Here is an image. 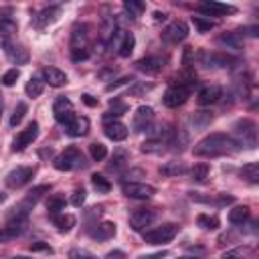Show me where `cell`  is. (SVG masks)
Here are the masks:
<instances>
[{"instance_id":"cell-1","label":"cell","mask_w":259,"mask_h":259,"mask_svg":"<svg viewBox=\"0 0 259 259\" xmlns=\"http://www.w3.org/2000/svg\"><path fill=\"white\" fill-rule=\"evenodd\" d=\"M237 150V142L221 132L208 134L206 138H202L196 146H194V156H204V158H217V156H225Z\"/></svg>"},{"instance_id":"cell-2","label":"cell","mask_w":259,"mask_h":259,"mask_svg":"<svg viewBox=\"0 0 259 259\" xmlns=\"http://www.w3.org/2000/svg\"><path fill=\"white\" fill-rule=\"evenodd\" d=\"M53 166H55L59 172H71V170L83 168V166H85V158H83V154H81L79 148L69 146L65 152H61V154L55 158Z\"/></svg>"},{"instance_id":"cell-3","label":"cell","mask_w":259,"mask_h":259,"mask_svg":"<svg viewBox=\"0 0 259 259\" xmlns=\"http://www.w3.org/2000/svg\"><path fill=\"white\" fill-rule=\"evenodd\" d=\"M176 235H178V225L176 223H164L160 227H154V229L146 231L144 241L150 243V245H162V243H170Z\"/></svg>"},{"instance_id":"cell-4","label":"cell","mask_w":259,"mask_h":259,"mask_svg":"<svg viewBox=\"0 0 259 259\" xmlns=\"http://www.w3.org/2000/svg\"><path fill=\"white\" fill-rule=\"evenodd\" d=\"M235 136H237V146L245 148H255L257 146V125L251 119H239L235 123Z\"/></svg>"},{"instance_id":"cell-5","label":"cell","mask_w":259,"mask_h":259,"mask_svg":"<svg viewBox=\"0 0 259 259\" xmlns=\"http://www.w3.org/2000/svg\"><path fill=\"white\" fill-rule=\"evenodd\" d=\"M121 192L134 200H148L156 194V188L152 184H146V182H125L121 186Z\"/></svg>"},{"instance_id":"cell-6","label":"cell","mask_w":259,"mask_h":259,"mask_svg":"<svg viewBox=\"0 0 259 259\" xmlns=\"http://www.w3.org/2000/svg\"><path fill=\"white\" fill-rule=\"evenodd\" d=\"M188 95H190V89H188L186 85H182V83H176V85H170V87L164 91L162 101H164L166 107H178V105L186 103Z\"/></svg>"},{"instance_id":"cell-7","label":"cell","mask_w":259,"mask_h":259,"mask_svg":"<svg viewBox=\"0 0 259 259\" xmlns=\"http://www.w3.org/2000/svg\"><path fill=\"white\" fill-rule=\"evenodd\" d=\"M202 65L208 69H229L239 63V59L227 55V53H202Z\"/></svg>"},{"instance_id":"cell-8","label":"cell","mask_w":259,"mask_h":259,"mask_svg":"<svg viewBox=\"0 0 259 259\" xmlns=\"http://www.w3.org/2000/svg\"><path fill=\"white\" fill-rule=\"evenodd\" d=\"M188 36V24L184 20H176L172 24H168L162 30V40L168 45H178Z\"/></svg>"},{"instance_id":"cell-9","label":"cell","mask_w":259,"mask_h":259,"mask_svg":"<svg viewBox=\"0 0 259 259\" xmlns=\"http://www.w3.org/2000/svg\"><path fill=\"white\" fill-rule=\"evenodd\" d=\"M156 221V210L154 208H138L130 214V227L134 231H146V227H150Z\"/></svg>"},{"instance_id":"cell-10","label":"cell","mask_w":259,"mask_h":259,"mask_svg":"<svg viewBox=\"0 0 259 259\" xmlns=\"http://www.w3.org/2000/svg\"><path fill=\"white\" fill-rule=\"evenodd\" d=\"M36 136H38V123H36V121H30V123H28L24 130H20L18 136L14 138V142H12V150H14V152L24 150L26 146H30V144L36 140Z\"/></svg>"},{"instance_id":"cell-11","label":"cell","mask_w":259,"mask_h":259,"mask_svg":"<svg viewBox=\"0 0 259 259\" xmlns=\"http://www.w3.org/2000/svg\"><path fill=\"white\" fill-rule=\"evenodd\" d=\"M198 10L206 16H223V14H233L237 12V8L233 4H225V2H217V0H204L198 4Z\"/></svg>"},{"instance_id":"cell-12","label":"cell","mask_w":259,"mask_h":259,"mask_svg":"<svg viewBox=\"0 0 259 259\" xmlns=\"http://www.w3.org/2000/svg\"><path fill=\"white\" fill-rule=\"evenodd\" d=\"M53 115H55V119L59 121V123H69L73 117H75V113H73V103L67 99V97H57L55 99V103H53Z\"/></svg>"},{"instance_id":"cell-13","label":"cell","mask_w":259,"mask_h":259,"mask_svg":"<svg viewBox=\"0 0 259 259\" xmlns=\"http://www.w3.org/2000/svg\"><path fill=\"white\" fill-rule=\"evenodd\" d=\"M32 176H34V168H30V166H20V168H16V170H12V172L6 174V184H8L10 188H20V186H24Z\"/></svg>"},{"instance_id":"cell-14","label":"cell","mask_w":259,"mask_h":259,"mask_svg":"<svg viewBox=\"0 0 259 259\" xmlns=\"http://www.w3.org/2000/svg\"><path fill=\"white\" fill-rule=\"evenodd\" d=\"M4 53H6L8 61H12V63H16V65H26V63H28V51H26L22 45L4 40Z\"/></svg>"},{"instance_id":"cell-15","label":"cell","mask_w":259,"mask_h":259,"mask_svg":"<svg viewBox=\"0 0 259 259\" xmlns=\"http://www.w3.org/2000/svg\"><path fill=\"white\" fill-rule=\"evenodd\" d=\"M152 117H154V109H152L150 105H140V107L136 109V113H134V121H132L134 130H136V132L148 130Z\"/></svg>"},{"instance_id":"cell-16","label":"cell","mask_w":259,"mask_h":259,"mask_svg":"<svg viewBox=\"0 0 259 259\" xmlns=\"http://www.w3.org/2000/svg\"><path fill=\"white\" fill-rule=\"evenodd\" d=\"M136 69L146 75H158L164 69V61L160 57H144L136 63Z\"/></svg>"},{"instance_id":"cell-17","label":"cell","mask_w":259,"mask_h":259,"mask_svg":"<svg viewBox=\"0 0 259 259\" xmlns=\"http://www.w3.org/2000/svg\"><path fill=\"white\" fill-rule=\"evenodd\" d=\"M89 24H75L71 32V49H87L89 42Z\"/></svg>"},{"instance_id":"cell-18","label":"cell","mask_w":259,"mask_h":259,"mask_svg":"<svg viewBox=\"0 0 259 259\" xmlns=\"http://www.w3.org/2000/svg\"><path fill=\"white\" fill-rule=\"evenodd\" d=\"M221 97H223V89L219 85H206L198 91L196 101H198V105H210V103H217Z\"/></svg>"},{"instance_id":"cell-19","label":"cell","mask_w":259,"mask_h":259,"mask_svg":"<svg viewBox=\"0 0 259 259\" xmlns=\"http://www.w3.org/2000/svg\"><path fill=\"white\" fill-rule=\"evenodd\" d=\"M42 79L51 85V87H63L67 83V75L65 71L57 69V67H45L42 69Z\"/></svg>"},{"instance_id":"cell-20","label":"cell","mask_w":259,"mask_h":259,"mask_svg":"<svg viewBox=\"0 0 259 259\" xmlns=\"http://www.w3.org/2000/svg\"><path fill=\"white\" fill-rule=\"evenodd\" d=\"M103 132L113 142H121V140L127 138V125L121 123V121H107L105 127H103Z\"/></svg>"},{"instance_id":"cell-21","label":"cell","mask_w":259,"mask_h":259,"mask_svg":"<svg viewBox=\"0 0 259 259\" xmlns=\"http://www.w3.org/2000/svg\"><path fill=\"white\" fill-rule=\"evenodd\" d=\"M65 127H67V134H69L71 138H79V136H85V134L89 132V119L75 115Z\"/></svg>"},{"instance_id":"cell-22","label":"cell","mask_w":259,"mask_h":259,"mask_svg":"<svg viewBox=\"0 0 259 259\" xmlns=\"http://www.w3.org/2000/svg\"><path fill=\"white\" fill-rule=\"evenodd\" d=\"M24 223H16V221H10V225L8 227H4V229H0V243H8V241H12V239H16L22 231H24V227H22Z\"/></svg>"},{"instance_id":"cell-23","label":"cell","mask_w":259,"mask_h":259,"mask_svg":"<svg viewBox=\"0 0 259 259\" xmlns=\"http://www.w3.org/2000/svg\"><path fill=\"white\" fill-rule=\"evenodd\" d=\"M115 235V223L111 221H103L97 225V229L93 231V237L99 239V241H105V239H111Z\"/></svg>"},{"instance_id":"cell-24","label":"cell","mask_w":259,"mask_h":259,"mask_svg":"<svg viewBox=\"0 0 259 259\" xmlns=\"http://www.w3.org/2000/svg\"><path fill=\"white\" fill-rule=\"evenodd\" d=\"M134 45H136L134 34H132V32H123V36H121V40H119V45H117V55L123 57V59L130 57L132 51H134Z\"/></svg>"},{"instance_id":"cell-25","label":"cell","mask_w":259,"mask_h":259,"mask_svg":"<svg viewBox=\"0 0 259 259\" xmlns=\"http://www.w3.org/2000/svg\"><path fill=\"white\" fill-rule=\"evenodd\" d=\"M249 217H251L249 206H235L229 210V221L233 225H243L245 221H249Z\"/></svg>"},{"instance_id":"cell-26","label":"cell","mask_w":259,"mask_h":259,"mask_svg":"<svg viewBox=\"0 0 259 259\" xmlns=\"http://www.w3.org/2000/svg\"><path fill=\"white\" fill-rule=\"evenodd\" d=\"M241 176L245 180H249L251 184H257L259 182V164L257 162H249L241 168Z\"/></svg>"},{"instance_id":"cell-27","label":"cell","mask_w":259,"mask_h":259,"mask_svg":"<svg viewBox=\"0 0 259 259\" xmlns=\"http://www.w3.org/2000/svg\"><path fill=\"white\" fill-rule=\"evenodd\" d=\"M42 89H45V81L38 79V77H30L26 81V87H24V91H26L28 97H38L42 93Z\"/></svg>"},{"instance_id":"cell-28","label":"cell","mask_w":259,"mask_h":259,"mask_svg":"<svg viewBox=\"0 0 259 259\" xmlns=\"http://www.w3.org/2000/svg\"><path fill=\"white\" fill-rule=\"evenodd\" d=\"M53 223H55V227L61 231V233H67V231H71L73 229V225H75V217H71V214H57V217H53Z\"/></svg>"},{"instance_id":"cell-29","label":"cell","mask_w":259,"mask_h":259,"mask_svg":"<svg viewBox=\"0 0 259 259\" xmlns=\"http://www.w3.org/2000/svg\"><path fill=\"white\" fill-rule=\"evenodd\" d=\"M160 172L164 176H178V174L186 172V166H184V162H166L164 166H160Z\"/></svg>"},{"instance_id":"cell-30","label":"cell","mask_w":259,"mask_h":259,"mask_svg":"<svg viewBox=\"0 0 259 259\" xmlns=\"http://www.w3.org/2000/svg\"><path fill=\"white\" fill-rule=\"evenodd\" d=\"M57 14H59V6H51V8L42 10V12L34 18V22H36V26H45V24L53 22V20L57 18Z\"/></svg>"},{"instance_id":"cell-31","label":"cell","mask_w":259,"mask_h":259,"mask_svg":"<svg viewBox=\"0 0 259 259\" xmlns=\"http://www.w3.org/2000/svg\"><path fill=\"white\" fill-rule=\"evenodd\" d=\"M127 162H130L127 152H125V150H117V152L113 154V158H111L109 170H121V168H125V166H127Z\"/></svg>"},{"instance_id":"cell-32","label":"cell","mask_w":259,"mask_h":259,"mask_svg":"<svg viewBox=\"0 0 259 259\" xmlns=\"http://www.w3.org/2000/svg\"><path fill=\"white\" fill-rule=\"evenodd\" d=\"M208 172H210L208 164L200 162V164H194V166H192L190 176H192V180H194V182H204V180L208 178Z\"/></svg>"},{"instance_id":"cell-33","label":"cell","mask_w":259,"mask_h":259,"mask_svg":"<svg viewBox=\"0 0 259 259\" xmlns=\"http://www.w3.org/2000/svg\"><path fill=\"white\" fill-rule=\"evenodd\" d=\"M16 32V20L10 16H0V36H10Z\"/></svg>"},{"instance_id":"cell-34","label":"cell","mask_w":259,"mask_h":259,"mask_svg":"<svg viewBox=\"0 0 259 259\" xmlns=\"http://www.w3.org/2000/svg\"><path fill=\"white\" fill-rule=\"evenodd\" d=\"M91 184H93V188L97 192H103V194L111 190V182L101 174H91Z\"/></svg>"},{"instance_id":"cell-35","label":"cell","mask_w":259,"mask_h":259,"mask_svg":"<svg viewBox=\"0 0 259 259\" xmlns=\"http://www.w3.org/2000/svg\"><path fill=\"white\" fill-rule=\"evenodd\" d=\"M190 121L194 123V127H206L212 121V115H210V111H194Z\"/></svg>"},{"instance_id":"cell-36","label":"cell","mask_w":259,"mask_h":259,"mask_svg":"<svg viewBox=\"0 0 259 259\" xmlns=\"http://www.w3.org/2000/svg\"><path fill=\"white\" fill-rule=\"evenodd\" d=\"M47 210H49L53 217L61 214V212L65 210V198H61V196H53V198H49V202H47Z\"/></svg>"},{"instance_id":"cell-37","label":"cell","mask_w":259,"mask_h":259,"mask_svg":"<svg viewBox=\"0 0 259 259\" xmlns=\"http://www.w3.org/2000/svg\"><path fill=\"white\" fill-rule=\"evenodd\" d=\"M123 8L130 12L132 18H138V16L144 12L146 6H144V2H140V0H125V2H123Z\"/></svg>"},{"instance_id":"cell-38","label":"cell","mask_w":259,"mask_h":259,"mask_svg":"<svg viewBox=\"0 0 259 259\" xmlns=\"http://www.w3.org/2000/svg\"><path fill=\"white\" fill-rule=\"evenodd\" d=\"M172 146L174 150H184V146H188V134L184 130H176L172 134Z\"/></svg>"},{"instance_id":"cell-39","label":"cell","mask_w":259,"mask_h":259,"mask_svg":"<svg viewBox=\"0 0 259 259\" xmlns=\"http://www.w3.org/2000/svg\"><path fill=\"white\" fill-rule=\"evenodd\" d=\"M164 150V142L162 140H146L142 144V152L146 154H160Z\"/></svg>"},{"instance_id":"cell-40","label":"cell","mask_w":259,"mask_h":259,"mask_svg":"<svg viewBox=\"0 0 259 259\" xmlns=\"http://www.w3.org/2000/svg\"><path fill=\"white\" fill-rule=\"evenodd\" d=\"M89 154H91V158H93L95 162H101V160L107 156V148H105L103 144H99V142H93V144L89 146Z\"/></svg>"},{"instance_id":"cell-41","label":"cell","mask_w":259,"mask_h":259,"mask_svg":"<svg viewBox=\"0 0 259 259\" xmlns=\"http://www.w3.org/2000/svg\"><path fill=\"white\" fill-rule=\"evenodd\" d=\"M219 42L221 45H227L229 49H239L241 47V40H239V34L237 32H229V34L219 36Z\"/></svg>"},{"instance_id":"cell-42","label":"cell","mask_w":259,"mask_h":259,"mask_svg":"<svg viewBox=\"0 0 259 259\" xmlns=\"http://www.w3.org/2000/svg\"><path fill=\"white\" fill-rule=\"evenodd\" d=\"M26 103L24 101H20L18 105H16V109H14V113H12V117H10V125L14 127V125H18L20 121H22V117H24V113H26Z\"/></svg>"},{"instance_id":"cell-43","label":"cell","mask_w":259,"mask_h":259,"mask_svg":"<svg viewBox=\"0 0 259 259\" xmlns=\"http://www.w3.org/2000/svg\"><path fill=\"white\" fill-rule=\"evenodd\" d=\"M198 225L202 229H217L219 227V219L217 217H208V214H198Z\"/></svg>"},{"instance_id":"cell-44","label":"cell","mask_w":259,"mask_h":259,"mask_svg":"<svg viewBox=\"0 0 259 259\" xmlns=\"http://www.w3.org/2000/svg\"><path fill=\"white\" fill-rule=\"evenodd\" d=\"M20 77V71L18 69H8L4 75H2V85H6V87H12L14 83H16V79Z\"/></svg>"},{"instance_id":"cell-45","label":"cell","mask_w":259,"mask_h":259,"mask_svg":"<svg viewBox=\"0 0 259 259\" xmlns=\"http://www.w3.org/2000/svg\"><path fill=\"white\" fill-rule=\"evenodd\" d=\"M192 22H194V26H196L200 32H206V30H210V28L214 26L212 20H204L202 16H192Z\"/></svg>"},{"instance_id":"cell-46","label":"cell","mask_w":259,"mask_h":259,"mask_svg":"<svg viewBox=\"0 0 259 259\" xmlns=\"http://www.w3.org/2000/svg\"><path fill=\"white\" fill-rule=\"evenodd\" d=\"M69 259H97V257L87 249H71L69 251Z\"/></svg>"},{"instance_id":"cell-47","label":"cell","mask_w":259,"mask_h":259,"mask_svg":"<svg viewBox=\"0 0 259 259\" xmlns=\"http://www.w3.org/2000/svg\"><path fill=\"white\" fill-rule=\"evenodd\" d=\"M85 198H87V192H85L83 188H77V190L73 192V196H71V204H73V206H81V204L85 202Z\"/></svg>"},{"instance_id":"cell-48","label":"cell","mask_w":259,"mask_h":259,"mask_svg":"<svg viewBox=\"0 0 259 259\" xmlns=\"http://www.w3.org/2000/svg\"><path fill=\"white\" fill-rule=\"evenodd\" d=\"M71 57L75 63L85 61V59H89V49H71Z\"/></svg>"},{"instance_id":"cell-49","label":"cell","mask_w":259,"mask_h":259,"mask_svg":"<svg viewBox=\"0 0 259 259\" xmlns=\"http://www.w3.org/2000/svg\"><path fill=\"white\" fill-rule=\"evenodd\" d=\"M30 251H45V253H53V249L49 247V243H42V241L30 243Z\"/></svg>"},{"instance_id":"cell-50","label":"cell","mask_w":259,"mask_h":259,"mask_svg":"<svg viewBox=\"0 0 259 259\" xmlns=\"http://www.w3.org/2000/svg\"><path fill=\"white\" fill-rule=\"evenodd\" d=\"M130 81H132V77H121V79H117L115 83H109L105 89H107V91H113V89H117V87H121V85H127Z\"/></svg>"},{"instance_id":"cell-51","label":"cell","mask_w":259,"mask_h":259,"mask_svg":"<svg viewBox=\"0 0 259 259\" xmlns=\"http://www.w3.org/2000/svg\"><path fill=\"white\" fill-rule=\"evenodd\" d=\"M251 34V36H257L259 34V26H249V28H239L237 30V34Z\"/></svg>"},{"instance_id":"cell-52","label":"cell","mask_w":259,"mask_h":259,"mask_svg":"<svg viewBox=\"0 0 259 259\" xmlns=\"http://www.w3.org/2000/svg\"><path fill=\"white\" fill-rule=\"evenodd\" d=\"M105 259H125V253L123 251H109L105 255Z\"/></svg>"},{"instance_id":"cell-53","label":"cell","mask_w":259,"mask_h":259,"mask_svg":"<svg viewBox=\"0 0 259 259\" xmlns=\"http://www.w3.org/2000/svg\"><path fill=\"white\" fill-rule=\"evenodd\" d=\"M168 253L166 251H160V253H152V255H142L140 259H162V257H166Z\"/></svg>"},{"instance_id":"cell-54","label":"cell","mask_w":259,"mask_h":259,"mask_svg":"<svg viewBox=\"0 0 259 259\" xmlns=\"http://www.w3.org/2000/svg\"><path fill=\"white\" fill-rule=\"evenodd\" d=\"M81 99H83V103H87L89 107H93V105H97V99H93V97H91V95H87V93H85V95H83Z\"/></svg>"},{"instance_id":"cell-55","label":"cell","mask_w":259,"mask_h":259,"mask_svg":"<svg viewBox=\"0 0 259 259\" xmlns=\"http://www.w3.org/2000/svg\"><path fill=\"white\" fill-rule=\"evenodd\" d=\"M154 16H156V20H166V14L164 12H156Z\"/></svg>"},{"instance_id":"cell-56","label":"cell","mask_w":259,"mask_h":259,"mask_svg":"<svg viewBox=\"0 0 259 259\" xmlns=\"http://www.w3.org/2000/svg\"><path fill=\"white\" fill-rule=\"evenodd\" d=\"M51 154H53V150H51V148H49V150H42V152H40V156H51Z\"/></svg>"},{"instance_id":"cell-57","label":"cell","mask_w":259,"mask_h":259,"mask_svg":"<svg viewBox=\"0 0 259 259\" xmlns=\"http://www.w3.org/2000/svg\"><path fill=\"white\" fill-rule=\"evenodd\" d=\"M12 259H30V257H22V255H18V257H12Z\"/></svg>"},{"instance_id":"cell-58","label":"cell","mask_w":259,"mask_h":259,"mask_svg":"<svg viewBox=\"0 0 259 259\" xmlns=\"http://www.w3.org/2000/svg\"><path fill=\"white\" fill-rule=\"evenodd\" d=\"M178 259H196V257H178Z\"/></svg>"},{"instance_id":"cell-59","label":"cell","mask_w":259,"mask_h":259,"mask_svg":"<svg viewBox=\"0 0 259 259\" xmlns=\"http://www.w3.org/2000/svg\"><path fill=\"white\" fill-rule=\"evenodd\" d=\"M0 113H2V101H0Z\"/></svg>"}]
</instances>
